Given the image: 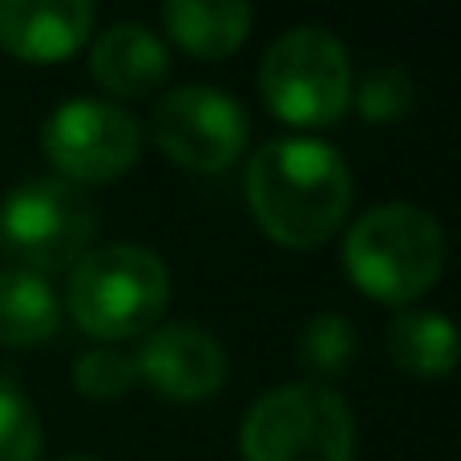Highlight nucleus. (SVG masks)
<instances>
[{
	"label": "nucleus",
	"instance_id": "obj_1",
	"mask_svg": "<svg viewBox=\"0 0 461 461\" xmlns=\"http://www.w3.org/2000/svg\"><path fill=\"white\" fill-rule=\"evenodd\" d=\"M247 207L263 235L284 247H320L352 207V170L324 138H271L247 162Z\"/></svg>",
	"mask_w": 461,
	"mask_h": 461
},
{
	"label": "nucleus",
	"instance_id": "obj_2",
	"mask_svg": "<svg viewBox=\"0 0 461 461\" xmlns=\"http://www.w3.org/2000/svg\"><path fill=\"white\" fill-rule=\"evenodd\" d=\"M344 271L365 295L405 308L446 271V227L413 203L368 207L344 230Z\"/></svg>",
	"mask_w": 461,
	"mask_h": 461
},
{
	"label": "nucleus",
	"instance_id": "obj_3",
	"mask_svg": "<svg viewBox=\"0 0 461 461\" xmlns=\"http://www.w3.org/2000/svg\"><path fill=\"white\" fill-rule=\"evenodd\" d=\"M170 300V271L158 251L142 243L89 247L69 267L65 308L81 332L97 340L146 336Z\"/></svg>",
	"mask_w": 461,
	"mask_h": 461
},
{
	"label": "nucleus",
	"instance_id": "obj_4",
	"mask_svg": "<svg viewBox=\"0 0 461 461\" xmlns=\"http://www.w3.org/2000/svg\"><path fill=\"white\" fill-rule=\"evenodd\" d=\"M243 461H352L357 421L348 401L320 381L267 389L239 425Z\"/></svg>",
	"mask_w": 461,
	"mask_h": 461
},
{
	"label": "nucleus",
	"instance_id": "obj_5",
	"mask_svg": "<svg viewBox=\"0 0 461 461\" xmlns=\"http://www.w3.org/2000/svg\"><path fill=\"white\" fill-rule=\"evenodd\" d=\"M352 61L332 29L292 24L259 61V94L287 126H332L352 105Z\"/></svg>",
	"mask_w": 461,
	"mask_h": 461
},
{
	"label": "nucleus",
	"instance_id": "obj_6",
	"mask_svg": "<svg viewBox=\"0 0 461 461\" xmlns=\"http://www.w3.org/2000/svg\"><path fill=\"white\" fill-rule=\"evenodd\" d=\"M97 207L86 186L65 178H29L0 203V247L13 267L49 279L69 271L94 247Z\"/></svg>",
	"mask_w": 461,
	"mask_h": 461
},
{
	"label": "nucleus",
	"instance_id": "obj_7",
	"mask_svg": "<svg viewBox=\"0 0 461 461\" xmlns=\"http://www.w3.org/2000/svg\"><path fill=\"white\" fill-rule=\"evenodd\" d=\"M41 146L65 183H113L142 154V122L105 97H69L45 118Z\"/></svg>",
	"mask_w": 461,
	"mask_h": 461
},
{
	"label": "nucleus",
	"instance_id": "obj_8",
	"mask_svg": "<svg viewBox=\"0 0 461 461\" xmlns=\"http://www.w3.org/2000/svg\"><path fill=\"white\" fill-rule=\"evenodd\" d=\"M247 110L235 94L207 81L175 86L154 102L150 138L186 170H227L247 146Z\"/></svg>",
	"mask_w": 461,
	"mask_h": 461
},
{
	"label": "nucleus",
	"instance_id": "obj_9",
	"mask_svg": "<svg viewBox=\"0 0 461 461\" xmlns=\"http://www.w3.org/2000/svg\"><path fill=\"white\" fill-rule=\"evenodd\" d=\"M138 381L170 401L215 397L227 381V348L191 320H167L142 336L134 352Z\"/></svg>",
	"mask_w": 461,
	"mask_h": 461
},
{
	"label": "nucleus",
	"instance_id": "obj_10",
	"mask_svg": "<svg viewBox=\"0 0 461 461\" xmlns=\"http://www.w3.org/2000/svg\"><path fill=\"white\" fill-rule=\"evenodd\" d=\"M89 0H0V49L32 65L77 53L94 32Z\"/></svg>",
	"mask_w": 461,
	"mask_h": 461
},
{
	"label": "nucleus",
	"instance_id": "obj_11",
	"mask_svg": "<svg viewBox=\"0 0 461 461\" xmlns=\"http://www.w3.org/2000/svg\"><path fill=\"white\" fill-rule=\"evenodd\" d=\"M89 69L97 86L113 97H146L167 81L170 49L150 24L142 21H113L105 32H97L89 49Z\"/></svg>",
	"mask_w": 461,
	"mask_h": 461
},
{
	"label": "nucleus",
	"instance_id": "obj_12",
	"mask_svg": "<svg viewBox=\"0 0 461 461\" xmlns=\"http://www.w3.org/2000/svg\"><path fill=\"white\" fill-rule=\"evenodd\" d=\"M384 348L397 368L413 376H446L461 365V328L446 312L405 308L384 328Z\"/></svg>",
	"mask_w": 461,
	"mask_h": 461
},
{
	"label": "nucleus",
	"instance_id": "obj_13",
	"mask_svg": "<svg viewBox=\"0 0 461 461\" xmlns=\"http://www.w3.org/2000/svg\"><path fill=\"white\" fill-rule=\"evenodd\" d=\"M251 5L243 0H167L162 24L170 41L194 57H230L251 32Z\"/></svg>",
	"mask_w": 461,
	"mask_h": 461
},
{
	"label": "nucleus",
	"instance_id": "obj_14",
	"mask_svg": "<svg viewBox=\"0 0 461 461\" xmlns=\"http://www.w3.org/2000/svg\"><path fill=\"white\" fill-rule=\"evenodd\" d=\"M57 324H61V300L49 279L21 267L0 271V344L29 348L49 340Z\"/></svg>",
	"mask_w": 461,
	"mask_h": 461
},
{
	"label": "nucleus",
	"instance_id": "obj_15",
	"mask_svg": "<svg viewBox=\"0 0 461 461\" xmlns=\"http://www.w3.org/2000/svg\"><path fill=\"white\" fill-rule=\"evenodd\" d=\"M295 360L303 373L320 376V384L328 376H344L357 360V328L344 312H316L303 320L300 336H295Z\"/></svg>",
	"mask_w": 461,
	"mask_h": 461
},
{
	"label": "nucleus",
	"instance_id": "obj_16",
	"mask_svg": "<svg viewBox=\"0 0 461 461\" xmlns=\"http://www.w3.org/2000/svg\"><path fill=\"white\" fill-rule=\"evenodd\" d=\"M41 449L45 429L37 409L8 376H0V461H41Z\"/></svg>",
	"mask_w": 461,
	"mask_h": 461
},
{
	"label": "nucleus",
	"instance_id": "obj_17",
	"mask_svg": "<svg viewBox=\"0 0 461 461\" xmlns=\"http://www.w3.org/2000/svg\"><path fill=\"white\" fill-rule=\"evenodd\" d=\"M138 368L130 352L118 348H89L73 360V389L89 401H118L134 389Z\"/></svg>",
	"mask_w": 461,
	"mask_h": 461
},
{
	"label": "nucleus",
	"instance_id": "obj_18",
	"mask_svg": "<svg viewBox=\"0 0 461 461\" xmlns=\"http://www.w3.org/2000/svg\"><path fill=\"white\" fill-rule=\"evenodd\" d=\"M352 105L368 122H393L413 105V77L401 65H376L352 81Z\"/></svg>",
	"mask_w": 461,
	"mask_h": 461
},
{
	"label": "nucleus",
	"instance_id": "obj_19",
	"mask_svg": "<svg viewBox=\"0 0 461 461\" xmlns=\"http://www.w3.org/2000/svg\"><path fill=\"white\" fill-rule=\"evenodd\" d=\"M61 461H94V457H61Z\"/></svg>",
	"mask_w": 461,
	"mask_h": 461
}]
</instances>
